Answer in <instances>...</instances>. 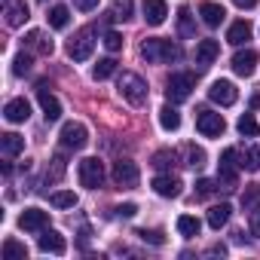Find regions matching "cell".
I'll return each instance as SVG.
<instances>
[{
	"label": "cell",
	"instance_id": "obj_8",
	"mask_svg": "<svg viewBox=\"0 0 260 260\" xmlns=\"http://www.w3.org/2000/svg\"><path fill=\"white\" fill-rule=\"evenodd\" d=\"M236 159H239V150H236V147H226V150L220 153V181L226 184V190L236 187V175H239V169H242Z\"/></svg>",
	"mask_w": 260,
	"mask_h": 260
},
{
	"label": "cell",
	"instance_id": "obj_27",
	"mask_svg": "<svg viewBox=\"0 0 260 260\" xmlns=\"http://www.w3.org/2000/svg\"><path fill=\"white\" fill-rule=\"evenodd\" d=\"M236 128H239V135H245V138H257L260 135V125H257L254 113H242L239 122H236Z\"/></svg>",
	"mask_w": 260,
	"mask_h": 260
},
{
	"label": "cell",
	"instance_id": "obj_13",
	"mask_svg": "<svg viewBox=\"0 0 260 260\" xmlns=\"http://www.w3.org/2000/svg\"><path fill=\"white\" fill-rule=\"evenodd\" d=\"M46 223H49V214L43 208H25L19 217V226L25 233H40V230H46Z\"/></svg>",
	"mask_w": 260,
	"mask_h": 260
},
{
	"label": "cell",
	"instance_id": "obj_40",
	"mask_svg": "<svg viewBox=\"0 0 260 260\" xmlns=\"http://www.w3.org/2000/svg\"><path fill=\"white\" fill-rule=\"evenodd\" d=\"M214 190H217V184H214V181H208V178L196 181V196H211Z\"/></svg>",
	"mask_w": 260,
	"mask_h": 260
},
{
	"label": "cell",
	"instance_id": "obj_25",
	"mask_svg": "<svg viewBox=\"0 0 260 260\" xmlns=\"http://www.w3.org/2000/svg\"><path fill=\"white\" fill-rule=\"evenodd\" d=\"M159 125L166 128V132H178V128H181V113H178L172 104H166V107L159 110Z\"/></svg>",
	"mask_w": 260,
	"mask_h": 260
},
{
	"label": "cell",
	"instance_id": "obj_33",
	"mask_svg": "<svg viewBox=\"0 0 260 260\" xmlns=\"http://www.w3.org/2000/svg\"><path fill=\"white\" fill-rule=\"evenodd\" d=\"M49 202H52L55 208H74V205H77V193H71V190H58V193L49 196Z\"/></svg>",
	"mask_w": 260,
	"mask_h": 260
},
{
	"label": "cell",
	"instance_id": "obj_12",
	"mask_svg": "<svg viewBox=\"0 0 260 260\" xmlns=\"http://www.w3.org/2000/svg\"><path fill=\"white\" fill-rule=\"evenodd\" d=\"M153 190H156V196H162V199H178L181 190H184V184H181V178H175V175H156V178H153Z\"/></svg>",
	"mask_w": 260,
	"mask_h": 260
},
{
	"label": "cell",
	"instance_id": "obj_21",
	"mask_svg": "<svg viewBox=\"0 0 260 260\" xmlns=\"http://www.w3.org/2000/svg\"><path fill=\"white\" fill-rule=\"evenodd\" d=\"M199 16H202V22L208 25V28H217L220 22H223V7L220 4H211V0H205V4H199Z\"/></svg>",
	"mask_w": 260,
	"mask_h": 260
},
{
	"label": "cell",
	"instance_id": "obj_18",
	"mask_svg": "<svg viewBox=\"0 0 260 260\" xmlns=\"http://www.w3.org/2000/svg\"><path fill=\"white\" fill-rule=\"evenodd\" d=\"M4 116H7V122H25V119L31 116V104H28L25 98H13V101H7V107H4Z\"/></svg>",
	"mask_w": 260,
	"mask_h": 260
},
{
	"label": "cell",
	"instance_id": "obj_10",
	"mask_svg": "<svg viewBox=\"0 0 260 260\" xmlns=\"http://www.w3.org/2000/svg\"><path fill=\"white\" fill-rule=\"evenodd\" d=\"M92 49H95V40H92V31H80L71 43H68V55L74 58V61H86L89 55H92Z\"/></svg>",
	"mask_w": 260,
	"mask_h": 260
},
{
	"label": "cell",
	"instance_id": "obj_3",
	"mask_svg": "<svg viewBox=\"0 0 260 260\" xmlns=\"http://www.w3.org/2000/svg\"><path fill=\"white\" fill-rule=\"evenodd\" d=\"M193 86H196V77L187 74V71H181V74H172V77H169V83H166V95H169V101L181 104V101L190 98Z\"/></svg>",
	"mask_w": 260,
	"mask_h": 260
},
{
	"label": "cell",
	"instance_id": "obj_4",
	"mask_svg": "<svg viewBox=\"0 0 260 260\" xmlns=\"http://www.w3.org/2000/svg\"><path fill=\"white\" fill-rule=\"evenodd\" d=\"M196 128H199V135H205V138H220L223 128H226V122H223L220 113L202 107V110H196Z\"/></svg>",
	"mask_w": 260,
	"mask_h": 260
},
{
	"label": "cell",
	"instance_id": "obj_39",
	"mask_svg": "<svg viewBox=\"0 0 260 260\" xmlns=\"http://www.w3.org/2000/svg\"><path fill=\"white\" fill-rule=\"evenodd\" d=\"M153 166H156V169H172V166H175V153H172V150L153 153Z\"/></svg>",
	"mask_w": 260,
	"mask_h": 260
},
{
	"label": "cell",
	"instance_id": "obj_16",
	"mask_svg": "<svg viewBox=\"0 0 260 260\" xmlns=\"http://www.w3.org/2000/svg\"><path fill=\"white\" fill-rule=\"evenodd\" d=\"M233 71H236L239 77H251V74L257 71V52H254V49H239V52L233 55Z\"/></svg>",
	"mask_w": 260,
	"mask_h": 260
},
{
	"label": "cell",
	"instance_id": "obj_15",
	"mask_svg": "<svg viewBox=\"0 0 260 260\" xmlns=\"http://www.w3.org/2000/svg\"><path fill=\"white\" fill-rule=\"evenodd\" d=\"M141 10H144V22L153 25V28H159L166 22V16H169V4H166V0H144Z\"/></svg>",
	"mask_w": 260,
	"mask_h": 260
},
{
	"label": "cell",
	"instance_id": "obj_23",
	"mask_svg": "<svg viewBox=\"0 0 260 260\" xmlns=\"http://www.w3.org/2000/svg\"><path fill=\"white\" fill-rule=\"evenodd\" d=\"M230 214H233V208H230V202H220V205H211V208H208V226H211V230H220V226H226V220H230Z\"/></svg>",
	"mask_w": 260,
	"mask_h": 260
},
{
	"label": "cell",
	"instance_id": "obj_20",
	"mask_svg": "<svg viewBox=\"0 0 260 260\" xmlns=\"http://www.w3.org/2000/svg\"><path fill=\"white\" fill-rule=\"evenodd\" d=\"M25 46H28V49H34V52H40V55H52V49H55V43H52L43 31H28Z\"/></svg>",
	"mask_w": 260,
	"mask_h": 260
},
{
	"label": "cell",
	"instance_id": "obj_30",
	"mask_svg": "<svg viewBox=\"0 0 260 260\" xmlns=\"http://www.w3.org/2000/svg\"><path fill=\"white\" fill-rule=\"evenodd\" d=\"M178 31H181V37H193V34H196V28H193V16H190V7H181V10H178Z\"/></svg>",
	"mask_w": 260,
	"mask_h": 260
},
{
	"label": "cell",
	"instance_id": "obj_44",
	"mask_svg": "<svg viewBox=\"0 0 260 260\" xmlns=\"http://www.w3.org/2000/svg\"><path fill=\"white\" fill-rule=\"evenodd\" d=\"M251 233H254V236L260 239V208H257V211L251 214Z\"/></svg>",
	"mask_w": 260,
	"mask_h": 260
},
{
	"label": "cell",
	"instance_id": "obj_7",
	"mask_svg": "<svg viewBox=\"0 0 260 260\" xmlns=\"http://www.w3.org/2000/svg\"><path fill=\"white\" fill-rule=\"evenodd\" d=\"M89 144V132H86V125L83 122H68L61 128V147L68 150H83Z\"/></svg>",
	"mask_w": 260,
	"mask_h": 260
},
{
	"label": "cell",
	"instance_id": "obj_42",
	"mask_svg": "<svg viewBox=\"0 0 260 260\" xmlns=\"http://www.w3.org/2000/svg\"><path fill=\"white\" fill-rule=\"evenodd\" d=\"M61 175H64V159H61V156H55V159H52V175H46V181H49V178H52V181H58Z\"/></svg>",
	"mask_w": 260,
	"mask_h": 260
},
{
	"label": "cell",
	"instance_id": "obj_35",
	"mask_svg": "<svg viewBox=\"0 0 260 260\" xmlns=\"http://www.w3.org/2000/svg\"><path fill=\"white\" fill-rule=\"evenodd\" d=\"M128 16H132V4H128V0H116L110 7V19H116V22H125Z\"/></svg>",
	"mask_w": 260,
	"mask_h": 260
},
{
	"label": "cell",
	"instance_id": "obj_31",
	"mask_svg": "<svg viewBox=\"0 0 260 260\" xmlns=\"http://www.w3.org/2000/svg\"><path fill=\"white\" fill-rule=\"evenodd\" d=\"M239 166H242L245 172H260V147H245Z\"/></svg>",
	"mask_w": 260,
	"mask_h": 260
},
{
	"label": "cell",
	"instance_id": "obj_36",
	"mask_svg": "<svg viewBox=\"0 0 260 260\" xmlns=\"http://www.w3.org/2000/svg\"><path fill=\"white\" fill-rule=\"evenodd\" d=\"M28 71H31V55H28V52H19V55L13 58V74H16V77H25Z\"/></svg>",
	"mask_w": 260,
	"mask_h": 260
},
{
	"label": "cell",
	"instance_id": "obj_38",
	"mask_svg": "<svg viewBox=\"0 0 260 260\" xmlns=\"http://www.w3.org/2000/svg\"><path fill=\"white\" fill-rule=\"evenodd\" d=\"M104 49H107V52H119V49H122V34L107 31V34H104Z\"/></svg>",
	"mask_w": 260,
	"mask_h": 260
},
{
	"label": "cell",
	"instance_id": "obj_22",
	"mask_svg": "<svg viewBox=\"0 0 260 260\" xmlns=\"http://www.w3.org/2000/svg\"><path fill=\"white\" fill-rule=\"evenodd\" d=\"M220 55V43L217 40H199L196 43V61L199 64H211Z\"/></svg>",
	"mask_w": 260,
	"mask_h": 260
},
{
	"label": "cell",
	"instance_id": "obj_17",
	"mask_svg": "<svg viewBox=\"0 0 260 260\" xmlns=\"http://www.w3.org/2000/svg\"><path fill=\"white\" fill-rule=\"evenodd\" d=\"M28 19H31V10H28L25 0H13V4H7V25L10 28H22Z\"/></svg>",
	"mask_w": 260,
	"mask_h": 260
},
{
	"label": "cell",
	"instance_id": "obj_9",
	"mask_svg": "<svg viewBox=\"0 0 260 260\" xmlns=\"http://www.w3.org/2000/svg\"><path fill=\"white\" fill-rule=\"evenodd\" d=\"M208 98H211L214 104H220V107H230V104H236L239 89H236L230 80H214L211 89H208Z\"/></svg>",
	"mask_w": 260,
	"mask_h": 260
},
{
	"label": "cell",
	"instance_id": "obj_43",
	"mask_svg": "<svg viewBox=\"0 0 260 260\" xmlns=\"http://www.w3.org/2000/svg\"><path fill=\"white\" fill-rule=\"evenodd\" d=\"M74 7L80 13H92V10H98V0H74Z\"/></svg>",
	"mask_w": 260,
	"mask_h": 260
},
{
	"label": "cell",
	"instance_id": "obj_14",
	"mask_svg": "<svg viewBox=\"0 0 260 260\" xmlns=\"http://www.w3.org/2000/svg\"><path fill=\"white\" fill-rule=\"evenodd\" d=\"M37 245H40V251H43V254H64V251H68L64 236H61V233H55V230H40Z\"/></svg>",
	"mask_w": 260,
	"mask_h": 260
},
{
	"label": "cell",
	"instance_id": "obj_1",
	"mask_svg": "<svg viewBox=\"0 0 260 260\" xmlns=\"http://www.w3.org/2000/svg\"><path fill=\"white\" fill-rule=\"evenodd\" d=\"M116 92H119V98L125 101V104H132V107H141L144 101H147V83L138 77V74H132V71H122V77L116 80Z\"/></svg>",
	"mask_w": 260,
	"mask_h": 260
},
{
	"label": "cell",
	"instance_id": "obj_24",
	"mask_svg": "<svg viewBox=\"0 0 260 260\" xmlns=\"http://www.w3.org/2000/svg\"><path fill=\"white\" fill-rule=\"evenodd\" d=\"M0 150H4V156H19V153L25 150V138L16 135V132L0 135Z\"/></svg>",
	"mask_w": 260,
	"mask_h": 260
},
{
	"label": "cell",
	"instance_id": "obj_29",
	"mask_svg": "<svg viewBox=\"0 0 260 260\" xmlns=\"http://www.w3.org/2000/svg\"><path fill=\"white\" fill-rule=\"evenodd\" d=\"M4 260H28V248L16 239H7L4 242Z\"/></svg>",
	"mask_w": 260,
	"mask_h": 260
},
{
	"label": "cell",
	"instance_id": "obj_5",
	"mask_svg": "<svg viewBox=\"0 0 260 260\" xmlns=\"http://www.w3.org/2000/svg\"><path fill=\"white\" fill-rule=\"evenodd\" d=\"M110 178H113V184H116V187H122V190H132V187H138V181H141V172H138V166H135L132 159H119V162H113V172H110Z\"/></svg>",
	"mask_w": 260,
	"mask_h": 260
},
{
	"label": "cell",
	"instance_id": "obj_11",
	"mask_svg": "<svg viewBox=\"0 0 260 260\" xmlns=\"http://www.w3.org/2000/svg\"><path fill=\"white\" fill-rule=\"evenodd\" d=\"M37 98H40V107H43L46 122H55V119L61 116V104H58V98H55L52 92H46V83H43V80L37 83Z\"/></svg>",
	"mask_w": 260,
	"mask_h": 260
},
{
	"label": "cell",
	"instance_id": "obj_19",
	"mask_svg": "<svg viewBox=\"0 0 260 260\" xmlns=\"http://www.w3.org/2000/svg\"><path fill=\"white\" fill-rule=\"evenodd\" d=\"M248 40H251V22H248V19L233 22V25H230V31H226V43L242 46V43H248Z\"/></svg>",
	"mask_w": 260,
	"mask_h": 260
},
{
	"label": "cell",
	"instance_id": "obj_37",
	"mask_svg": "<svg viewBox=\"0 0 260 260\" xmlns=\"http://www.w3.org/2000/svg\"><path fill=\"white\" fill-rule=\"evenodd\" d=\"M187 166H190V169H202V166H205V150L190 144V147H187Z\"/></svg>",
	"mask_w": 260,
	"mask_h": 260
},
{
	"label": "cell",
	"instance_id": "obj_2",
	"mask_svg": "<svg viewBox=\"0 0 260 260\" xmlns=\"http://www.w3.org/2000/svg\"><path fill=\"white\" fill-rule=\"evenodd\" d=\"M141 55H144L150 64H166V61H178V58H181V46L172 43V40H156V37H150V40H144Z\"/></svg>",
	"mask_w": 260,
	"mask_h": 260
},
{
	"label": "cell",
	"instance_id": "obj_26",
	"mask_svg": "<svg viewBox=\"0 0 260 260\" xmlns=\"http://www.w3.org/2000/svg\"><path fill=\"white\" fill-rule=\"evenodd\" d=\"M199 230H202L199 217H193V214H181V217H178V233H181L184 239H193V236H199Z\"/></svg>",
	"mask_w": 260,
	"mask_h": 260
},
{
	"label": "cell",
	"instance_id": "obj_41",
	"mask_svg": "<svg viewBox=\"0 0 260 260\" xmlns=\"http://www.w3.org/2000/svg\"><path fill=\"white\" fill-rule=\"evenodd\" d=\"M113 211H116L119 217H135V214H138V205H135V202H122V205H116Z\"/></svg>",
	"mask_w": 260,
	"mask_h": 260
},
{
	"label": "cell",
	"instance_id": "obj_6",
	"mask_svg": "<svg viewBox=\"0 0 260 260\" xmlns=\"http://www.w3.org/2000/svg\"><path fill=\"white\" fill-rule=\"evenodd\" d=\"M80 184H83L86 190H98V187L104 184V166H101V159L89 156V159L80 162Z\"/></svg>",
	"mask_w": 260,
	"mask_h": 260
},
{
	"label": "cell",
	"instance_id": "obj_45",
	"mask_svg": "<svg viewBox=\"0 0 260 260\" xmlns=\"http://www.w3.org/2000/svg\"><path fill=\"white\" fill-rule=\"evenodd\" d=\"M233 4H236L239 10H254V7H257V0H233Z\"/></svg>",
	"mask_w": 260,
	"mask_h": 260
},
{
	"label": "cell",
	"instance_id": "obj_32",
	"mask_svg": "<svg viewBox=\"0 0 260 260\" xmlns=\"http://www.w3.org/2000/svg\"><path fill=\"white\" fill-rule=\"evenodd\" d=\"M113 71H116V61L113 58H98V64L92 68V77L95 80H107V77H113Z\"/></svg>",
	"mask_w": 260,
	"mask_h": 260
},
{
	"label": "cell",
	"instance_id": "obj_34",
	"mask_svg": "<svg viewBox=\"0 0 260 260\" xmlns=\"http://www.w3.org/2000/svg\"><path fill=\"white\" fill-rule=\"evenodd\" d=\"M135 236H138L141 242H147V245H156V248L166 245V233H162V230H138Z\"/></svg>",
	"mask_w": 260,
	"mask_h": 260
},
{
	"label": "cell",
	"instance_id": "obj_46",
	"mask_svg": "<svg viewBox=\"0 0 260 260\" xmlns=\"http://www.w3.org/2000/svg\"><path fill=\"white\" fill-rule=\"evenodd\" d=\"M208 254H220V257H223V254H226V248H223V245H211V248H208Z\"/></svg>",
	"mask_w": 260,
	"mask_h": 260
},
{
	"label": "cell",
	"instance_id": "obj_28",
	"mask_svg": "<svg viewBox=\"0 0 260 260\" xmlns=\"http://www.w3.org/2000/svg\"><path fill=\"white\" fill-rule=\"evenodd\" d=\"M46 19H49V28L61 31V28H68V25H71V10H68V7H52Z\"/></svg>",
	"mask_w": 260,
	"mask_h": 260
}]
</instances>
